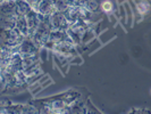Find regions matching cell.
I'll return each instance as SVG.
<instances>
[{
	"instance_id": "6da1fadb",
	"label": "cell",
	"mask_w": 151,
	"mask_h": 114,
	"mask_svg": "<svg viewBox=\"0 0 151 114\" xmlns=\"http://www.w3.org/2000/svg\"><path fill=\"white\" fill-rule=\"evenodd\" d=\"M38 112L37 107L33 108L32 106L27 105H15V106H9L8 110L2 108L1 113H35Z\"/></svg>"
},
{
	"instance_id": "7a4b0ae2",
	"label": "cell",
	"mask_w": 151,
	"mask_h": 114,
	"mask_svg": "<svg viewBox=\"0 0 151 114\" xmlns=\"http://www.w3.org/2000/svg\"><path fill=\"white\" fill-rule=\"evenodd\" d=\"M101 8H102V10L104 12H106V13H109V12H111L113 10V4L110 2V1H104L102 2V5H101Z\"/></svg>"
}]
</instances>
